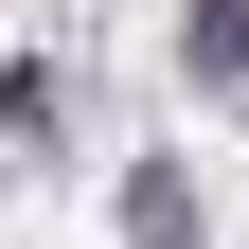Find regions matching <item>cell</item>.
<instances>
[{"label":"cell","instance_id":"6da1fadb","mask_svg":"<svg viewBox=\"0 0 249 249\" xmlns=\"http://www.w3.org/2000/svg\"><path fill=\"white\" fill-rule=\"evenodd\" d=\"M178 71L196 89H249V0H196V18H178Z\"/></svg>","mask_w":249,"mask_h":249},{"label":"cell","instance_id":"7a4b0ae2","mask_svg":"<svg viewBox=\"0 0 249 249\" xmlns=\"http://www.w3.org/2000/svg\"><path fill=\"white\" fill-rule=\"evenodd\" d=\"M124 231L142 249H196V196H178V178H124Z\"/></svg>","mask_w":249,"mask_h":249}]
</instances>
